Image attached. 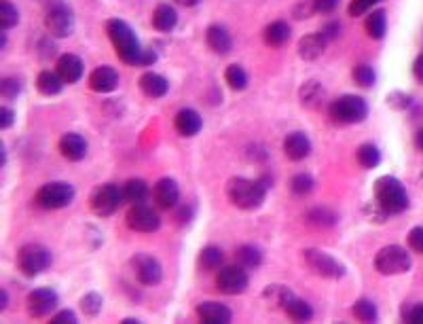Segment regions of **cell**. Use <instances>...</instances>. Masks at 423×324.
Instances as JSON below:
<instances>
[{
	"label": "cell",
	"instance_id": "obj_47",
	"mask_svg": "<svg viewBox=\"0 0 423 324\" xmlns=\"http://www.w3.org/2000/svg\"><path fill=\"white\" fill-rule=\"evenodd\" d=\"M410 104H412L410 96H406V94H402V92H391V94L387 96V106H391V108H396V111H406Z\"/></svg>",
	"mask_w": 423,
	"mask_h": 324
},
{
	"label": "cell",
	"instance_id": "obj_22",
	"mask_svg": "<svg viewBox=\"0 0 423 324\" xmlns=\"http://www.w3.org/2000/svg\"><path fill=\"white\" fill-rule=\"evenodd\" d=\"M56 68H58V75H60V77L64 79V83H68V85L81 81L83 70H85L83 60H81L79 56H75V54H64V56L58 60Z\"/></svg>",
	"mask_w": 423,
	"mask_h": 324
},
{
	"label": "cell",
	"instance_id": "obj_56",
	"mask_svg": "<svg viewBox=\"0 0 423 324\" xmlns=\"http://www.w3.org/2000/svg\"><path fill=\"white\" fill-rule=\"evenodd\" d=\"M0 297H3V303H0V309H7V303H9V294H7V290H0Z\"/></svg>",
	"mask_w": 423,
	"mask_h": 324
},
{
	"label": "cell",
	"instance_id": "obj_7",
	"mask_svg": "<svg viewBox=\"0 0 423 324\" xmlns=\"http://www.w3.org/2000/svg\"><path fill=\"white\" fill-rule=\"evenodd\" d=\"M303 254V261L307 263V267L320 275V278H326V280H341L345 275V265L341 261H336L332 254L324 252V250H317V248H307L301 252Z\"/></svg>",
	"mask_w": 423,
	"mask_h": 324
},
{
	"label": "cell",
	"instance_id": "obj_25",
	"mask_svg": "<svg viewBox=\"0 0 423 324\" xmlns=\"http://www.w3.org/2000/svg\"><path fill=\"white\" fill-rule=\"evenodd\" d=\"M138 83H140V89L144 92V96H149V98H163L170 92L168 79L157 75V73H153V70L144 73Z\"/></svg>",
	"mask_w": 423,
	"mask_h": 324
},
{
	"label": "cell",
	"instance_id": "obj_5",
	"mask_svg": "<svg viewBox=\"0 0 423 324\" xmlns=\"http://www.w3.org/2000/svg\"><path fill=\"white\" fill-rule=\"evenodd\" d=\"M53 263V254L43 244H24L18 252V267L24 275L37 278L45 273Z\"/></svg>",
	"mask_w": 423,
	"mask_h": 324
},
{
	"label": "cell",
	"instance_id": "obj_55",
	"mask_svg": "<svg viewBox=\"0 0 423 324\" xmlns=\"http://www.w3.org/2000/svg\"><path fill=\"white\" fill-rule=\"evenodd\" d=\"M176 3L182 7H195V5H199V0H176Z\"/></svg>",
	"mask_w": 423,
	"mask_h": 324
},
{
	"label": "cell",
	"instance_id": "obj_30",
	"mask_svg": "<svg viewBox=\"0 0 423 324\" xmlns=\"http://www.w3.org/2000/svg\"><path fill=\"white\" fill-rule=\"evenodd\" d=\"M284 311H286L288 318L294 320V322H309V320L313 318V307H311L305 299H301V297H296V294L288 301V305L284 307Z\"/></svg>",
	"mask_w": 423,
	"mask_h": 324
},
{
	"label": "cell",
	"instance_id": "obj_43",
	"mask_svg": "<svg viewBox=\"0 0 423 324\" xmlns=\"http://www.w3.org/2000/svg\"><path fill=\"white\" fill-rule=\"evenodd\" d=\"M0 94L5 100H15L22 94V79L18 77H5L0 81Z\"/></svg>",
	"mask_w": 423,
	"mask_h": 324
},
{
	"label": "cell",
	"instance_id": "obj_11",
	"mask_svg": "<svg viewBox=\"0 0 423 324\" xmlns=\"http://www.w3.org/2000/svg\"><path fill=\"white\" fill-rule=\"evenodd\" d=\"M125 223L132 231H138V233H153L161 227V218L157 210L146 204H134L127 210Z\"/></svg>",
	"mask_w": 423,
	"mask_h": 324
},
{
	"label": "cell",
	"instance_id": "obj_15",
	"mask_svg": "<svg viewBox=\"0 0 423 324\" xmlns=\"http://www.w3.org/2000/svg\"><path fill=\"white\" fill-rule=\"evenodd\" d=\"M153 199H155L157 208H161V210L176 208V204L180 199L178 182L174 178H161V180H157L155 187H153Z\"/></svg>",
	"mask_w": 423,
	"mask_h": 324
},
{
	"label": "cell",
	"instance_id": "obj_8",
	"mask_svg": "<svg viewBox=\"0 0 423 324\" xmlns=\"http://www.w3.org/2000/svg\"><path fill=\"white\" fill-rule=\"evenodd\" d=\"M75 199V187L68 185V182H62V180H56V182H47L43 185L39 191H37V206L43 208V210H60V208H66L70 206Z\"/></svg>",
	"mask_w": 423,
	"mask_h": 324
},
{
	"label": "cell",
	"instance_id": "obj_36",
	"mask_svg": "<svg viewBox=\"0 0 423 324\" xmlns=\"http://www.w3.org/2000/svg\"><path fill=\"white\" fill-rule=\"evenodd\" d=\"M355 157H358V163H360L362 168H366V170H372V168H377V166L381 163V153H379V149H377L374 144H370V142L362 144V147L358 149Z\"/></svg>",
	"mask_w": 423,
	"mask_h": 324
},
{
	"label": "cell",
	"instance_id": "obj_4",
	"mask_svg": "<svg viewBox=\"0 0 423 324\" xmlns=\"http://www.w3.org/2000/svg\"><path fill=\"white\" fill-rule=\"evenodd\" d=\"M328 117L334 123H339V125L362 123L368 117V104L364 102V98L347 94V96H341V98H336V100L330 102Z\"/></svg>",
	"mask_w": 423,
	"mask_h": 324
},
{
	"label": "cell",
	"instance_id": "obj_19",
	"mask_svg": "<svg viewBox=\"0 0 423 324\" xmlns=\"http://www.w3.org/2000/svg\"><path fill=\"white\" fill-rule=\"evenodd\" d=\"M89 87L98 94H111L119 87V73L113 66H98L89 75Z\"/></svg>",
	"mask_w": 423,
	"mask_h": 324
},
{
	"label": "cell",
	"instance_id": "obj_10",
	"mask_svg": "<svg viewBox=\"0 0 423 324\" xmlns=\"http://www.w3.org/2000/svg\"><path fill=\"white\" fill-rule=\"evenodd\" d=\"M132 269H134V275L140 284L144 286H157L161 280H163V267L161 263L149 254V252H138L132 256Z\"/></svg>",
	"mask_w": 423,
	"mask_h": 324
},
{
	"label": "cell",
	"instance_id": "obj_53",
	"mask_svg": "<svg viewBox=\"0 0 423 324\" xmlns=\"http://www.w3.org/2000/svg\"><path fill=\"white\" fill-rule=\"evenodd\" d=\"M412 75L419 83H423V54H419L417 60L412 62Z\"/></svg>",
	"mask_w": 423,
	"mask_h": 324
},
{
	"label": "cell",
	"instance_id": "obj_12",
	"mask_svg": "<svg viewBox=\"0 0 423 324\" xmlns=\"http://www.w3.org/2000/svg\"><path fill=\"white\" fill-rule=\"evenodd\" d=\"M248 284H250V278L246 273V267H241V265L220 267V271L216 275V286L225 294H241V292H246Z\"/></svg>",
	"mask_w": 423,
	"mask_h": 324
},
{
	"label": "cell",
	"instance_id": "obj_51",
	"mask_svg": "<svg viewBox=\"0 0 423 324\" xmlns=\"http://www.w3.org/2000/svg\"><path fill=\"white\" fill-rule=\"evenodd\" d=\"M15 121V113L9 108V106H3L0 108V130H9Z\"/></svg>",
	"mask_w": 423,
	"mask_h": 324
},
{
	"label": "cell",
	"instance_id": "obj_27",
	"mask_svg": "<svg viewBox=\"0 0 423 324\" xmlns=\"http://www.w3.org/2000/svg\"><path fill=\"white\" fill-rule=\"evenodd\" d=\"M37 89H39L43 96H47V98L58 96V94L64 89V79L58 75V70H56V73L43 70V73L37 77Z\"/></svg>",
	"mask_w": 423,
	"mask_h": 324
},
{
	"label": "cell",
	"instance_id": "obj_49",
	"mask_svg": "<svg viewBox=\"0 0 423 324\" xmlns=\"http://www.w3.org/2000/svg\"><path fill=\"white\" fill-rule=\"evenodd\" d=\"M77 322H79V318L72 309H62L51 316V324H77Z\"/></svg>",
	"mask_w": 423,
	"mask_h": 324
},
{
	"label": "cell",
	"instance_id": "obj_42",
	"mask_svg": "<svg viewBox=\"0 0 423 324\" xmlns=\"http://www.w3.org/2000/svg\"><path fill=\"white\" fill-rule=\"evenodd\" d=\"M351 77H353V81H355L360 87H372V85H374V79H377L374 68H372L370 64H358V66L351 70Z\"/></svg>",
	"mask_w": 423,
	"mask_h": 324
},
{
	"label": "cell",
	"instance_id": "obj_20",
	"mask_svg": "<svg viewBox=\"0 0 423 324\" xmlns=\"http://www.w3.org/2000/svg\"><path fill=\"white\" fill-rule=\"evenodd\" d=\"M174 127H176V132H178L180 136L193 138V136H197V134L201 132L203 119H201V115H199L197 111H193V108H182V111H178L176 117H174Z\"/></svg>",
	"mask_w": 423,
	"mask_h": 324
},
{
	"label": "cell",
	"instance_id": "obj_2",
	"mask_svg": "<svg viewBox=\"0 0 423 324\" xmlns=\"http://www.w3.org/2000/svg\"><path fill=\"white\" fill-rule=\"evenodd\" d=\"M106 35L117 51V56L121 58V62L130 64V66H142V58H144V51L132 30V26L119 18L115 20H108L106 22Z\"/></svg>",
	"mask_w": 423,
	"mask_h": 324
},
{
	"label": "cell",
	"instance_id": "obj_48",
	"mask_svg": "<svg viewBox=\"0 0 423 324\" xmlns=\"http://www.w3.org/2000/svg\"><path fill=\"white\" fill-rule=\"evenodd\" d=\"M408 244L415 252L423 254V227H412L408 233Z\"/></svg>",
	"mask_w": 423,
	"mask_h": 324
},
{
	"label": "cell",
	"instance_id": "obj_14",
	"mask_svg": "<svg viewBox=\"0 0 423 324\" xmlns=\"http://www.w3.org/2000/svg\"><path fill=\"white\" fill-rule=\"evenodd\" d=\"M60 303V297L53 288H37L28 294V313L32 318H45L49 316Z\"/></svg>",
	"mask_w": 423,
	"mask_h": 324
},
{
	"label": "cell",
	"instance_id": "obj_54",
	"mask_svg": "<svg viewBox=\"0 0 423 324\" xmlns=\"http://www.w3.org/2000/svg\"><path fill=\"white\" fill-rule=\"evenodd\" d=\"M415 147L423 153V130H419V132L415 134Z\"/></svg>",
	"mask_w": 423,
	"mask_h": 324
},
{
	"label": "cell",
	"instance_id": "obj_28",
	"mask_svg": "<svg viewBox=\"0 0 423 324\" xmlns=\"http://www.w3.org/2000/svg\"><path fill=\"white\" fill-rule=\"evenodd\" d=\"M263 37L269 47H282L290 41V26L286 22H271L265 28Z\"/></svg>",
	"mask_w": 423,
	"mask_h": 324
},
{
	"label": "cell",
	"instance_id": "obj_33",
	"mask_svg": "<svg viewBox=\"0 0 423 324\" xmlns=\"http://www.w3.org/2000/svg\"><path fill=\"white\" fill-rule=\"evenodd\" d=\"M222 263H225V252L218 246H206L199 252V265L206 271H216L222 267Z\"/></svg>",
	"mask_w": 423,
	"mask_h": 324
},
{
	"label": "cell",
	"instance_id": "obj_45",
	"mask_svg": "<svg viewBox=\"0 0 423 324\" xmlns=\"http://www.w3.org/2000/svg\"><path fill=\"white\" fill-rule=\"evenodd\" d=\"M402 320L410 324H423V303L415 305H404L402 309Z\"/></svg>",
	"mask_w": 423,
	"mask_h": 324
},
{
	"label": "cell",
	"instance_id": "obj_24",
	"mask_svg": "<svg viewBox=\"0 0 423 324\" xmlns=\"http://www.w3.org/2000/svg\"><path fill=\"white\" fill-rule=\"evenodd\" d=\"M298 100L305 108H320L322 102L326 100V89L320 81L311 79V81H305L298 89Z\"/></svg>",
	"mask_w": 423,
	"mask_h": 324
},
{
	"label": "cell",
	"instance_id": "obj_37",
	"mask_svg": "<svg viewBox=\"0 0 423 324\" xmlns=\"http://www.w3.org/2000/svg\"><path fill=\"white\" fill-rule=\"evenodd\" d=\"M20 24V11L11 0H0V26L3 30H11Z\"/></svg>",
	"mask_w": 423,
	"mask_h": 324
},
{
	"label": "cell",
	"instance_id": "obj_18",
	"mask_svg": "<svg viewBox=\"0 0 423 324\" xmlns=\"http://www.w3.org/2000/svg\"><path fill=\"white\" fill-rule=\"evenodd\" d=\"M60 153L68 159V161H81L87 157V140L77 134V132H66L62 138H60Z\"/></svg>",
	"mask_w": 423,
	"mask_h": 324
},
{
	"label": "cell",
	"instance_id": "obj_50",
	"mask_svg": "<svg viewBox=\"0 0 423 324\" xmlns=\"http://www.w3.org/2000/svg\"><path fill=\"white\" fill-rule=\"evenodd\" d=\"M336 7H339V0H315V11L322 13V15L334 13Z\"/></svg>",
	"mask_w": 423,
	"mask_h": 324
},
{
	"label": "cell",
	"instance_id": "obj_31",
	"mask_svg": "<svg viewBox=\"0 0 423 324\" xmlns=\"http://www.w3.org/2000/svg\"><path fill=\"white\" fill-rule=\"evenodd\" d=\"M149 193H151V189L142 178H130L123 185V195H125V201H130V204H144Z\"/></svg>",
	"mask_w": 423,
	"mask_h": 324
},
{
	"label": "cell",
	"instance_id": "obj_21",
	"mask_svg": "<svg viewBox=\"0 0 423 324\" xmlns=\"http://www.w3.org/2000/svg\"><path fill=\"white\" fill-rule=\"evenodd\" d=\"M197 316L206 324H229L233 313L227 305L216 303V301H206L197 305Z\"/></svg>",
	"mask_w": 423,
	"mask_h": 324
},
{
	"label": "cell",
	"instance_id": "obj_1",
	"mask_svg": "<svg viewBox=\"0 0 423 324\" xmlns=\"http://www.w3.org/2000/svg\"><path fill=\"white\" fill-rule=\"evenodd\" d=\"M269 187H271V180L267 176H263L258 180L239 176V178H231L227 182V197L235 208L250 212V210H258L265 204Z\"/></svg>",
	"mask_w": 423,
	"mask_h": 324
},
{
	"label": "cell",
	"instance_id": "obj_16",
	"mask_svg": "<svg viewBox=\"0 0 423 324\" xmlns=\"http://www.w3.org/2000/svg\"><path fill=\"white\" fill-rule=\"evenodd\" d=\"M328 47V39L322 35V32H311V35H305L301 41H298V58L305 60V62H315L324 56Z\"/></svg>",
	"mask_w": 423,
	"mask_h": 324
},
{
	"label": "cell",
	"instance_id": "obj_35",
	"mask_svg": "<svg viewBox=\"0 0 423 324\" xmlns=\"http://www.w3.org/2000/svg\"><path fill=\"white\" fill-rule=\"evenodd\" d=\"M336 220H339V216L330 208H313L307 214V223L313 225V227H322V229H328V227L336 225Z\"/></svg>",
	"mask_w": 423,
	"mask_h": 324
},
{
	"label": "cell",
	"instance_id": "obj_29",
	"mask_svg": "<svg viewBox=\"0 0 423 324\" xmlns=\"http://www.w3.org/2000/svg\"><path fill=\"white\" fill-rule=\"evenodd\" d=\"M364 30H366V35L370 39L381 41L385 37V32H387V15H385V11L377 9V11L368 13V18L364 22Z\"/></svg>",
	"mask_w": 423,
	"mask_h": 324
},
{
	"label": "cell",
	"instance_id": "obj_38",
	"mask_svg": "<svg viewBox=\"0 0 423 324\" xmlns=\"http://www.w3.org/2000/svg\"><path fill=\"white\" fill-rule=\"evenodd\" d=\"M353 316L360 320V322H377L379 318V311H377V305L370 301V299H358L351 307Z\"/></svg>",
	"mask_w": 423,
	"mask_h": 324
},
{
	"label": "cell",
	"instance_id": "obj_44",
	"mask_svg": "<svg viewBox=\"0 0 423 324\" xmlns=\"http://www.w3.org/2000/svg\"><path fill=\"white\" fill-rule=\"evenodd\" d=\"M315 0H298V3L294 5L292 9V15L296 20H309L311 15H315Z\"/></svg>",
	"mask_w": 423,
	"mask_h": 324
},
{
	"label": "cell",
	"instance_id": "obj_13",
	"mask_svg": "<svg viewBox=\"0 0 423 324\" xmlns=\"http://www.w3.org/2000/svg\"><path fill=\"white\" fill-rule=\"evenodd\" d=\"M45 28L56 39H66L75 32V15L66 5H56L45 15Z\"/></svg>",
	"mask_w": 423,
	"mask_h": 324
},
{
	"label": "cell",
	"instance_id": "obj_34",
	"mask_svg": "<svg viewBox=\"0 0 423 324\" xmlns=\"http://www.w3.org/2000/svg\"><path fill=\"white\" fill-rule=\"evenodd\" d=\"M235 258L241 267L246 269H252V267H258L263 263V252L256 248V246H250V244H244L235 250Z\"/></svg>",
	"mask_w": 423,
	"mask_h": 324
},
{
	"label": "cell",
	"instance_id": "obj_46",
	"mask_svg": "<svg viewBox=\"0 0 423 324\" xmlns=\"http://www.w3.org/2000/svg\"><path fill=\"white\" fill-rule=\"evenodd\" d=\"M379 3V0H351L349 3V15L351 18H360V15H364V13H368L374 5Z\"/></svg>",
	"mask_w": 423,
	"mask_h": 324
},
{
	"label": "cell",
	"instance_id": "obj_40",
	"mask_svg": "<svg viewBox=\"0 0 423 324\" xmlns=\"http://www.w3.org/2000/svg\"><path fill=\"white\" fill-rule=\"evenodd\" d=\"M313 187H315L313 176H311V174H305V172L292 176V180H290V191H292L294 195H298V197L309 195V193L313 191Z\"/></svg>",
	"mask_w": 423,
	"mask_h": 324
},
{
	"label": "cell",
	"instance_id": "obj_41",
	"mask_svg": "<svg viewBox=\"0 0 423 324\" xmlns=\"http://www.w3.org/2000/svg\"><path fill=\"white\" fill-rule=\"evenodd\" d=\"M102 307H104V299H102L100 292H87V294L81 299V309H83V313L89 316V318H96V316L102 311Z\"/></svg>",
	"mask_w": 423,
	"mask_h": 324
},
{
	"label": "cell",
	"instance_id": "obj_39",
	"mask_svg": "<svg viewBox=\"0 0 423 324\" xmlns=\"http://www.w3.org/2000/svg\"><path fill=\"white\" fill-rule=\"evenodd\" d=\"M225 81H227V85H229L231 89H235V92H244V89L248 87V75H246V70H244L241 66H237V64H231V66L225 70Z\"/></svg>",
	"mask_w": 423,
	"mask_h": 324
},
{
	"label": "cell",
	"instance_id": "obj_6",
	"mask_svg": "<svg viewBox=\"0 0 423 324\" xmlns=\"http://www.w3.org/2000/svg\"><path fill=\"white\" fill-rule=\"evenodd\" d=\"M412 261H410V254L402 248V246H385L377 252L374 256V269L381 273V275H400V273H406L410 269Z\"/></svg>",
	"mask_w": 423,
	"mask_h": 324
},
{
	"label": "cell",
	"instance_id": "obj_17",
	"mask_svg": "<svg viewBox=\"0 0 423 324\" xmlns=\"http://www.w3.org/2000/svg\"><path fill=\"white\" fill-rule=\"evenodd\" d=\"M311 153V140L305 132H290L284 138V155L290 161H303Z\"/></svg>",
	"mask_w": 423,
	"mask_h": 324
},
{
	"label": "cell",
	"instance_id": "obj_3",
	"mask_svg": "<svg viewBox=\"0 0 423 324\" xmlns=\"http://www.w3.org/2000/svg\"><path fill=\"white\" fill-rule=\"evenodd\" d=\"M374 201L387 214H400L408 208V193L396 176H381L374 182Z\"/></svg>",
	"mask_w": 423,
	"mask_h": 324
},
{
	"label": "cell",
	"instance_id": "obj_32",
	"mask_svg": "<svg viewBox=\"0 0 423 324\" xmlns=\"http://www.w3.org/2000/svg\"><path fill=\"white\" fill-rule=\"evenodd\" d=\"M294 297V292L288 288V286H284V284H271V286H267L265 290H263V299L269 303V305H273V307H286L288 305V301Z\"/></svg>",
	"mask_w": 423,
	"mask_h": 324
},
{
	"label": "cell",
	"instance_id": "obj_26",
	"mask_svg": "<svg viewBox=\"0 0 423 324\" xmlns=\"http://www.w3.org/2000/svg\"><path fill=\"white\" fill-rule=\"evenodd\" d=\"M178 24V13L172 5H157V9L153 11V26L159 32H172Z\"/></svg>",
	"mask_w": 423,
	"mask_h": 324
},
{
	"label": "cell",
	"instance_id": "obj_9",
	"mask_svg": "<svg viewBox=\"0 0 423 324\" xmlns=\"http://www.w3.org/2000/svg\"><path fill=\"white\" fill-rule=\"evenodd\" d=\"M123 199H125L123 187L106 182V185L96 187V191L89 197V204H91V210H94L96 216L106 218V216H113L119 210V206L123 204Z\"/></svg>",
	"mask_w": 423,
	"mask_h": 324
},
{
	"label": "cell",
	"instance_id": "obj_52",
	"mask_svg": "<svg viewBox=\"0 0 423 324\" xmlns=\"http://www.w3.org/2000/svg\"><path fill=\"white\" fill-rule=\"evenodd\" d=\"M322 35L328 39V43H330V41H334V39L341 35V24H339V22H334V20H332V22H326V24H324V28H322Z\"/></svg>",
	"mask_w": 423,
	"mask_h": 324
},
{
	"label": "cell",
	"instance_id": "obj_23",
	"mask_svg": "<svg viewBox=\"0 0 423 324\" xmlns=\"http://www.w3.org/2000/svg\"><path fill=\"white\" fill-rule=\"evenodd\" d=\"M206 43H208V47H210L214 54H218V56H227V54L231 51V47H233L231 35H229L227 28L220 26V24H212V26L206 30Z\"/></svg>",
	"mask_w": 423,
	"mask_h": 324
}]
</instances>
